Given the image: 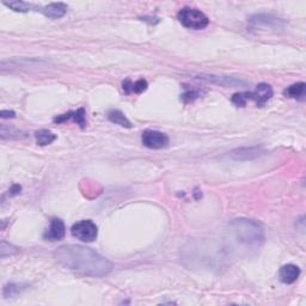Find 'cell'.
Listing matches in <instances>:
<instances>
[{"label": "cell", "instance_id": "23", "mask_svg": "<svg viewBox=\"0 0 306 306\" xmlns=\"http://www.w3.org/2000/svg\"><path fill=\"white\" fill-rule=\"evenodd\" d=\"M19 192H21V187H19V186H13L12 188H11V194H12V195L18 194Z\"/></svg>", "mask_w": 306, "mask_h": 306}, {"label": "cell", "instance_id": "6", "mask_svg": "<svg viewBox=\"0 0 306 306\" xmlns=\"http://www.w3.org/2000/svg\"><path fill=\"white\" fill-rule=\"evenodd\" d=\"M141 141L144 146L152 150H161L169 145V137L158 131H145L141 135Z\"/></svg>", "mask_w": 306, "mask_h": 306}, {"label": "cell", "instance_id": "7", "mask_svg": "<svg viewBox=\"0 0 306 306\" xmlns=\"http://www.w3.org/2000/svg\"><path fill=\"white\" fill-rule=\"evenodd\" d=\"M66 234V227L65 224L61 219H57V218H54L52 219L51 225H49L48 230L46 231L43 237L47 241L51 242H56V241H61V239L65 237Z\"/></svg>", "mask_w": 306, "mask_h": 306}, {"label": "cell", "instance_id": "15", "mask_svg": "<svg viewBox=\"0 0 306 306\" xmlns=\"http://www.w3.org/2000/svg\"><path fill=\"white\" fill-rule=\"evenodd\" d=\"M201 78L206 79V81H208V82L217 81L218 84L224 85V86H228V85H230V86H236V85L243 84V83L239 82V81H234V79H228V78H219V77H216V76H207V77L202 76Z\"/></svg>", "mask_w": 306, "mask_h": 306}, {"label": "cell", "instance_id": "12", "mask_svg": "<svg viewBox=\"0 0 306 306\" xmlns=\"http://www.w3.org/2000/svg\"><path fill=\"white\" fill-rule=\"evenodd\" d=\"M283 95L288 98L303 101L306 95V84L305 83H297V84L291 85V86L285 90Z\"/></svg>", "mask_w": 306, "mask_h": 306}, {"label": "cell", "instance_id": "10", "mask_svg": "<svg viewBox=\"0 0 306 306\" xmlns=\"http://www.w3.org/2000/svg\"><path fill=\"white\" fill-rule=\"evenodd\" d=\"M280 280L283 283H293L296 282L300 275L299 267L294 264H286L280 269Z\"/></svg>", "mask_w": 306, "mask_h": 306}, {"label": "cell", "instance_id": "20", "mask_svg": "<svg viewBox=\"0 0 306 306\" xmlns=\"http://www.w3.org/2000/svg\"><path fill=\"white\" fill-rule=\"evenodd\" d=\"M198 97V93L195 92V91H189V92L184 93L183 96H182L181 99H183L186 103H188V102L190 101H194V98H197Z\"/></svg>", "mask_w": 306, "mask_h": 306}, {"label": "cell", "instance_id": "18", "mask_svg": "<svg viewBox=\"0 0 306 306\" xmlns=\"http://www.w3.org/2000/svg\"><path fill=\"white\" fill-rule=\"evenodd\" d=\"M147 89V82L144 81V79H139L138 82L133 83V91L132 92L135 93H141Z\"/></svg>", "mask_w": 306, "mask_h": 306}, {"label": "cell", "instance_id": "4", "mask_svg": "<svg viewBox=\"0 0 306 306\" xmlns=\"http://www.w3.org/2000/svg\"><path fill=\"white\" fill-rule=\"evenodd\" d=\"M177 18L182 26L188 29L201 30L205 29L209 24V19L205 13L197 9H192V7H183L178 12Z\"/></svg>", "mask_w": 306, "mask_h": 306}, {"label": "cell", "instance_id": "17", "mask_svg": "<svg viewBox=\"0 0 306 306\" xmlns=\"http://www.w3.org/2000/svg\"><path fill=\"white\" fill-rule=\"evenodd\" d=\"M267 16H256V17L251 18L252 23L256 24H266V26L273 27V26H278L279 24V19L278 18H272L269 17V21H267Z\"/></svg>", "mask_w": 306, "mask_h": 306}, {"label": "cell", "instance_id": "14", "mask_svg": "<svg viewBox=\"0 0 306 306\" xmlns=\"http://www.w3.org/2000/svg\"><path fill=\"white\" fill-rule=\"evenodd\" d=\"M35 138H36L37 144L40 146H46V145L52 144V142L56 139V137H55L52 132L47 131V129H41V131L36 132V133H35Z\"/></svg>", "mask_w": 306, "mask_h": 306}, {"label": "cell", "instance_id": "21", "mask_svg": "<svg viewBox=\"0 0 306 306\" xmlns=\"http://www.w3.org/2000/svg\"><path fill=\"white\" fill-rule=\"evenodd\" d=\"M122 89L126 93H131L133 91V83L129 81V79H127V81L122 83Z\"/></svg>", "mask_w": 306, "mask_h": 306}, {"label": "cell", "instance_id": "1", "mask_svg": "<svg viewBox=\"0 0 306 306\" xmlns=\"http://www.w3.org/2000/svg\"><path fill=\"white\" fill-rule=\"evenodd\" d=\"M55 260L66 268L90 278H103L110 274L112 263L90 248L82 245H63L54 252Z\"/></svg>", "mask_w": 306, "mask_h": 306}, {"label": "cell", "instance_id": "8", "mask_svg": "<svg viewBox=\"0 0 306 306\" xmlns=\"http://www.w3.org/2000/svg\"><path fill=\"white\" fill-rule=\"evenodd\" d=\"M264 153V150L262 147H243L234 150L230 153V157L234 161H250V159H255L257 157L262 156Z\"/></svg>", "mask_w": 306, "mask_h": 306}, {"label": "cell", "instance_id": "2", "mask_svg": "<svg viewBox=\"0 0 306 306\" xmlns=\"http://www.w3.org/2000/svg\"><path fill=\"white\" fill-rule=\"evenodd\" d=\"M228 233L236 245L248 253L260 250L264 243L263 228L253 220H233L228 226Z\"/></svg>", "mask_w": 306, "mask_h": 306}, {"label": "cell", "instance_id": "13", "mask_svg": "<svg viewBox=\"0 0 306 306\" xmlns=\"http://www.w3.org/2000/svg\"><path fill=\"white\" fill-rule=\"evenodd\" d=\"M108 118H109V121H111V122L115 123V125L126 127V128H131L132 127L131 122L128 121V118H127L125 115H123V112H121L120 110H110V111L108 112Z\"/></svg>", "mask_w": 306, "mask_h": 306}, {"label": "cell", "instance_id": "22", "mask_svg": "<svg viewBox=\"0 0 306 306\" xmlns=\"http://www.w3.org/2000/svg\"><path fill=\"white\" fill-rule=\"evenodd\" d=\"M0 116L2 118H9V117H15V112L13 111H6V110H2Z\"/></svg>", "mask_w": 306, "mask_h": 306}, {"label": "cell", "instance_id": "3", "mask_svg": "<svg viewBox=\"0 0 306 306\" xmlns=\"http://www.w3.org/2000/svg\"><path fill=\"white\" fill-rule=\"evenodd\" d=\"M273 90L268 84H258L256 89L251 92L234 93L232 96V103L237 107H244L248 101L256 102L257 107H262L272 98Z\"/></svg>", "mask_w": 306, "mask_h": 306}, {"label": "cell", "instance_id": "5", "mask_svg": "<svg viewBox=\"0 0 306 306\" xmlns=\"http://www.w3.org/2000/svg\"><path fill=\"white\" fill-rule=\"evenodd\" d=\"M71 233L79 241L90 243V242H93L97 238L98 230L95 223L91 222V220H82V222L76 223L72 226Z\"/></svg>", "mask_w": 306, "mask_h": 306}, {"label": "cell", "instance_id": "19", "mask_svg": "<svg viewBox=\"0 0 306 306\" xmlns=\"http://www.w3.org/2000/svg\"><path fill=\"white\" fill-rule=\"evenodd\" d=\"M22 288L19 287L18 285H9L5 287V291H4V294L6 297H13L16 296V294L21 293Z\"/></svg>", "mask_w": 306, "mask_h": 306}, {"label": "cell", "instance_id": "11", "mask_svg": "<svg viewBox=\"0 0 306 306\" xmlns=\"http://www.w3.org/2000/svg\"><path fill=\"white\" fill-rule=\"evenodd\" d=\"M67 5L63 4V2H53V4H49L48 6L43 7L42 12L45 13L48 18L52 19H57L61 18L66 15L67 12Z\"/></svg>", "mask_w": 306, "mask_h": 306}, {"label": "cell", "instance_id": "16", "mask_svg": "<svg viewBox=\"0 0 306 306\" xmlns=\"http://www.w3.org/2000/svg\"><path fill=\"white\" fill-rule=\"evenodd\" d=\"M4 5L10 7L11 10L16 11V12H28L30 10V5L28 2L18 1V0H13V1H4Z\"/></svg>", "mask_w": 306, "mask_h": 306}, {"label": "cell", "instance_id": "9", "mask_svg": "<svg viewBox=\"0 0 306 306\" xmlns=\"http://www.w3.org/2000/svg\"><path fill=\"white\" fill-rule=\"evenodd\" d=\"M67 120H73L77 125H79L82 128H84V127L86 126V120H85V110L81 108V109L76 110V111H70V112H67V114H63V115H60V116L55 117L54 121L57 123H61Z\"/></svg>", "mask_w": 306, "mask_h": 306}]
</instances>
